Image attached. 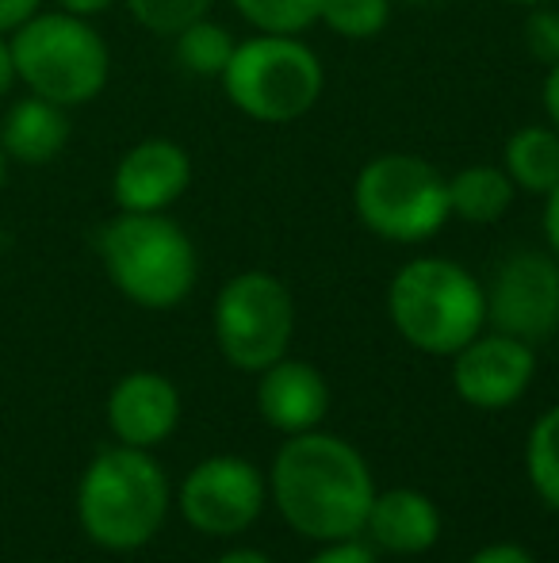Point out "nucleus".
I'll use <instances>...</instances> for the list:
<instances>
[{"instance_id":"7","label":"nucleus","mask_w":559,"mask_h":563,"mask_svg":"<svg viewBox=\"0 0 559 563\" xmlns=\"http://www.w3.org/2000/svg\"><path fill=\"white\" fill-rule=\"evenodd\" d=\"M353 208L365 230L395 245H418L448 223V177L418 154H376L353 180Z\"/></svg>"},{"instance_id":"24","label":"nucleus","mask_w":559,"mask_h":563,"mask_svg":"<svg viewBox=\"0 0 559 563\" xmlns=\"http://www.w3.org/2000/svg\"><path fill=\"white\" fill-rule=\"evenodd\" d=\"M525 51H529L540 66H556L559 62V8L552 4L529 8V15H525Z\"/></svg>"},{"instance_id":"31","label":"nucleus","mask_w":559,"mask_h":563,"mask_svg":"<svg viewBox=\"0 0 559 563\" xmlns=\"http://www.w3.org/2000/svg\"><path fill=\"white\" fill-rule=\"evenodd\" d=\"M15 85V66H12V46H8V38L0 35V100L12 92Z\"/></svg>"},{"instance_id":"23","label":"nucleus","mask_w":559,"mask_h":563,"mask_svg":"<svg viewBox=\"0 0 559 563\" xmlns=\"http://www.w3.org/2000/svg\"><path fill=\"white\" fill-rule=\"evenodd\" d=\"M123 4H127L131 20H135L142 31L172 38V35H180L188 23L211 15L215 0H123Z\"/></svg>"},{"instance_id":"3","label":"nucleus","mask_w":559,"mask_h":563,"mask_svg":"<svg viewBox=\"0 0 559 563\" xmlns=\"http://www.w3.org/2000/svg\"><path fill=\"white\" fill-rule=\"evenodd\" d=\"M169 514V479L146 449H104L81 475V529L112 552H135L157 537Z\"/></svg>"},{"instance_id":"16","label":"nucleus","mask_w":559,"mask_h":563,"mask_svg":"<svg viewBox=\"0 0 559 563\" xmlns=\"http://www.w3.org/2000/svg\"><path fill=\"white\" fill-rule=\"evenodd\" d=\"M69 108H58L43 97H20L0 119V146L8 162L20 165H51L69 146Z\"/></svg>"},{"instance_id":"13","label":"nucleus","mask_w":559,"mask_h":563,"mask_svg":"<svg viewBox=\"0 0 559 563\" xmlns=\"http://www.w3.org/2000/svg\"><path fill=\"white\" fill-rule=\"evenodd\" d=\"M180 422V395L161 372H131L108 395V426L123 445H161Z\"/></svg>"},{"instance_id":"15","label":"nucleus","mask_w":559,"mask_h":563,"mask_svg":"<svg viewBox=\"0 0 559 563\" xmlns=\"http://www.w3.org/2000/svg\"><path fill=\"white\" fill-rule=\"evenodd\" d=\"M365 533L376 549L395 552V556H422L440 537V510L433 498L411 487H391L372 498Z\"/></svg>"},{"instance_id":"26","label":"nucleus","mask_w":559,"mask_h":563,"mask_svg":"<svg viewBox=\"0 0 559 563\" xmlns=\"http://www.w3.org/2000/svg\"><path fill=\"white\" fill-rule=\"evenodd\" d=\"M35 12H43V0H0V35H12Z\"/></svg>"},{"instance_id":"27","label":"nucleus","mask_w":559,"mask_h":563,"mask_svg":"<svg viewBox=\"0 0 559 563\" xmlns=\"http://www.w3.org/2000/svg\"><path fill=\"white\" fill-rule=\"evenodd\" d=\"M468 563H537L533 552H525L522 544H487L479 549Z\"/></svg>"},{"instance_id":"14","label":"nucleus","mask_w":559,"mask_h":563,"mask_svg":"<svg viewBox=\"0 0 559 563\" xmlns=\"http://www.w3.org/2000/svg\"><path fill=\"white\" fill-rule=\"evenodd\" d=\"M257 410L272 430L288 433H311L318 430V422L329 410V387L322 379L318 368H311L306 361H291L280 356L277 364L261 372L257 384Z\"/></svg>"},{"instance_id":"35","label":"nucleus","mask_w":559,"mask_h":563,"mask_svg":"<svg viewBox=\"0 0 559 563\" xmlns=\"http://www.w3.org/2000/svg\"><path fill=\"white\" fill-rule=\"evenodd\" d=\"M399 4H414V8H425V4H437V0H399Z\"/></svg>"},{"instance_id":"11","label":"nucleus","mask_w":559,"mask_h":563,"mask_svg":"<svg viewBox=\"0 0 559 563\" xmlns=\"http://www.w3.org/2000/svg\"><path fill=\"white\" fill-rule=\"evenodd\" d=\"M537 376L533 345L510 334H476L460 353H452V387L468 407L502 410L514 407Z\"/></svg>"},{"instance_id":"34","label":"nucleus","mask_w":559,"mask_h":563,"mask_svg":"<svg viewBox=\"0 0 559 563\" xmlns=\"http://www.w3.org/2000/svg\"><path fill=\"white\" fill-rule=\"evenodd\" d=\"M510 4H522V8H540V4H556V0H510Z\"/></svg>"},{"instance_id":"30","label":"nucleus","mask_w":559,"mask_h":563,"mask_svg":"<svg viewBox=\"0 0 559 563\" xmlns=\"http://www.w3.org/2000/svg\"><path fill=\"white\" fill-rule=\"evenodd\" d=\"M54 4H58L62 12H74V15H85V20H92V15L108 12L115 0H54Z\"/></svg>"},{"instance_id":"12","label":"nucleus","mask_w":559,"mask_h":563,"mask_svg":"<svg viewBox=\"0 0 559 563\" xmlns=\"http://www.w3.org/2000/svg\"><path fill=\"white\" fill-rule=\"evenodd\" d=\"M192 185V157L172 139H142L112 173L120 211H169Z\"/></svg>"},{"instance_id":"10","label":"nucleus","mask_w":559,"mask_h":563,"mask_svg":"<svg viewBox=\"0 0 559 563\" xmlns=\"http://www.w3.org/2000/svg\"><path fill=\"white\" fill-rule=\"evenodd\" d=\"M265 506V479L242 456H211L180 483V514L208 537L246 533Z\"/></svg>"},{"instance_id":"19","label":"nucleus","mask_w":559,"mask_h":563,"mask_svg":"<svg viewBox=\"0 0 559 563\" xmlns=\"http://www.w3.org/2000/svg\"><path fill=\"white\" fill-rule=\"evenodd\" d=\"M234 35L223 27L219 20H211V15H203V20L188 23L180 35H172V58H177V66L185 69L188 77H203V81H211V77H223L226 62H231L234 54Z\"/></svg>"},{"instance_id":"32","label":"nucleus","mask_w":559,"mask_h":563,"mask_svg":"<svg viewBox=\"0 0 559 563\" xmlns=\"http://www.w3.org/2000/svg\"><path fill=\"white\" fill-rule=\"evenodd\" d=\"M215 563H272V560L254 549H234V552H226V556H219Z\"/></svg>"},{"instance_id":"1","label":"nucleus","mask_w":559,"mask_h":563,"mask_svg":"<svg viewBox=\"0 0 559 563\" xmlns=\"http://www.w3.org/2000/svg\"><path fill=\"white\" fill-rule=\"evenodd\" d=\"M272 498L280 518L311 541H349L365 533L372 510V472L349 441L334 433H295L272 460Z\"/></svg>"},{"instance_id":"21","label":"nucleus","mask_w":559,"mask_h":563,"mask_svg":"<svg viewBox=\"0 0 559 563\" xmlns=\"http://www.w3.org/2000/svg\"><path fill=\"white\" fill-rule=\"evenodd\" d=\"M231 4L261 35H303L322 15V0H231Z\"/></svg>"},{"instance_id":"29","label":"nucleus","mask_w":559,"mask_h":563,"mask_svg":"<svg viewBox=\"0 0 559 563\" xmlns=\"http://www.w3.org/2000/svg\"><path fill=\"white\" fill-rule=\"evenodd\" d=\"M545 242L559 261V185L545 196Z\"/></svg>"},{"instance_id":"8","label":"nucleus","mask_w":559,"mask_h":563,"mask_svg":"<svg viewBox=\"0 0 559 563\" xmlns=\"http://www.w3.org/2000/svg\"><path fill=\"white\" fill-rule=\"evenodd\" d=\"M211 330L226 364L242 372H265L288 356L295 338V299L280 276L249 268L219 288Z\"/></svg>"},{"instance_id":"33","label":"nucleus","mask_w":559,"mask_h":563,"mask_svg":"<svg viewBox=\"0 0 559 563\" xmlns=\"http://www.w3.org/2000/svg\"><path fill=\"white\" fill-rule=\"evenodd\" d=\"M8 154H4V146H0V192H4V180H8Z\"/></svg>"},{"instance_id":"17","label":"nucleus","mask_w":559,"mask_h":563,"mask_svg":"<svg viewBox=\"0 0 559 563\" xmlns=\"http://www.w3.org/2000/svg\"><path fill=\"white\" fill-rule=\"evenodd\" d=\"M502 169L517 192L548 196L559 185V131L552 123L517 126L502 146Z\"/></svg>"},{"instance_id":"20","label":"nucleus","mask_w":559,"mask_h":563,"mask_svg":"<svg viewBox=\"0 0 559 563\" xmlns=\"http://www.w3.org/2000/svg\"><path fill=\"white\" fill-rule=\"evenodd\" d=\"M525 472L540 503L559 514V407L545 410L533 422L529 445H525Z\"/></svg>"},{"instance_id":"4","label":"nucleus","mask_w":559,"mask_h":563,"mask_svg":"<svg viewBox=\"0 0 559 563\" xmlns=\"http://www.w3.org/2000/svg\"><path fill=\"white\" fill-rule=\"evenodd\" d=\"M391 327L406 345L429 356L460 353L487 327V291L448 257H414L391 276Z\"/></svg>"},{"instance_id":"28","label":"nucleus","mask_w":559,"mask_h":563,"mask_svg":"<svg viewBox=\"0 0 559 563\" xmlns=\"http://www.w3.org/2000/svg\"><path fill=\"white\" fill-rule=\"evenodd\" d=\"M540 104H545L548 123L559 131V62H556V66H548L545 85H540Z\"/></svg>"},{"instance_id":"2","label":"nucleus","mask_w":559,"mask_h":563,"mask_svg":"<svg viewBox=\"0 0 559 563\" xmlns=\"http://www.w3.org/2000/svg\"><path fill=\"white\" fill-rule=\"evenodd\" d=\"M97 253L120 296L146 311L185 303L200 276L192 238L165 211H120L100 227Z\"/></svg>"},{"instance_id":"5","label":"nucleus","mask_w":559,"mask_h":563,"mask_svg":"<svg viewBox=\"0 0 559 563\" xmlns=\"http://www.w3.org/2000/svg\"><path fill=\"white\" fill-rule=\"evenodd\" d=\"M8 46H12L15 81L58 108L92 104L112 77V51L104 35L85 15L62 8L35 12L23 27L12 31Z\"/></svg>"},{"instance_id":"25","label":"nucleus","mask_w":559,"mask_h":563,"mask_svg":"<svg viewBox=\"0 0 559 563\" xmlns=\"http://www.w3.org/2000/svg\"><path fill=\"white\" fill-rule=\"evenodd\" d=\"M306 563H376V552L349 537V541H326V549H318Z\"/></svg>"},{"instance_id":"6","label":"nucleus","mask_w":559,"mask_h":563,"mask_svg":"<svg viewBox=\"0 0 559 563\" xmlns=\"http://www.w3.org/2000/svg\"><path fill=\"white\" fill-rule=\"evenodd\" d=\"M226 100L246 119L283 126L311 115L326 89L322 58L299 35H261L234 46L223 77Z\"/></svg>"},{"instance_id":"22","label":"nucleus","mask_w":559,"mask_h":563,"mask_svg":"<svg viewBox=\"0 0 559 563\" xmlns=\"http://www.w3.org/2000/svg\"><path fill=\"white\" fill-rule=\"evenodd\" d=\"M318 23L337 38L368 43V38L383 35V27L391 23V0H322Z\"/></svg>"},{"instance_id":"18","label":"nucleus","mask_w":559,"mask_h":563,"mask_svg":"<svg viewBox=\"0 0 559 563\" xmlns=\"http://www.w3.org/2000/svg\"><path fill=\"white\" fill-rule=\"evenodd\" d=\"M514 180L502 165H468L448 177V216L468 227H491L514 208Z\"/></svg>"},{"instance_id":"9","label":"nucleus","mask_w":559,"mask_h":563,"mask_svg":"<svg viewBox=\"0 0 559 563\" xmlns=\"http://www.w3.org/2000/svg\"><path fill=\"white\" fill-rule=\"evenodd\" d=\"M487 291V327L525 345L559 330V261L540 250H517L494 268Z\"/></svg>"}]
</instances>
